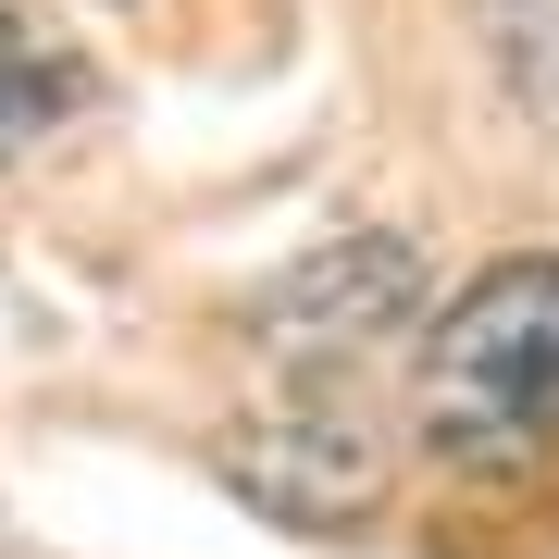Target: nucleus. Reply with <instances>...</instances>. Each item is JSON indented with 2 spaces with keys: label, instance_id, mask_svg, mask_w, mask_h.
<instances>
[{
  "label": "nucleus",
  "instance_id": "obj_4",
  "mask_svg": "<svg viewBox=\"0 0 559 559\" xmlns=\"http://www.w3.org/2000/svg\"><path fill=\"white\" fill-rule=\"evenodd\" d=\"M75 87H87L75 50H50L25 13H0V150H25L38 124H62V112H75Z\"/></svg>",
  "mask_w": 559,
  "mask_h": 559
},
{
  "label": "nucleus",
  "instance_id": "obj_2",
  "mask_svg": "<svg viewBox=\"0 0 559 559\" xmlns=\"http://www.w3.org/2000/svg\"><path fill=\"white\" fill-rule=\"evenodd\" d=\"M411 299H423V261H411L399 237H336V249L286 261V274L249 299V323H261V348L348 360V348L399 336V323H411Z\"/></svg>",
  "mask_w": 559,
  "mask_h": 559
},
{
  "label": "nucleus",
  "instance_id": "obj_1",
  "mask_svg": "<svg viewBox=\"0 0 559 559\" xmlns=\"http://www.w3.org/2000/svg\"><path fill=\"white\" fill-rule=\"evenodd\" d=\"M411 411L436 448H547L559 436V249L473 274L411 348Z\"/></svg>",
  "mask_w": 559,
  "mask_h": 559
},
{
  "label": "nucleus",
  "instance_id": "obj_3",
  "mask_svg": "<svg viewBox=\"0 0 559 559\" xmlns=\"http://www.w3.org/2000/svg\"><path fill=\"white\" fill-rule=\"evenodd\" d=\"M224 473H237L249 510H274V522H360L373 485H385V460L360 436H336V423H311V411H274L261 436H224Z\"/></svg>",
  "mask_w": 559,
  "mask_h": 559
},
{
  "label": "nucleus",
  "instance_id": "obj_5",
  "mask_svg": "<svg viewBox=\"0 0 559 559\" xmlns=\"http://www.w3.org/2000/svg\"><path fill=\"white\" fill-rule=\"evenodd\" d=\"M485 50H498V75L522 87V112L559 124V0H473Z\"/></svg>",
  "mask_w": 559,
  "mask_h": 559
}]
</instances>
